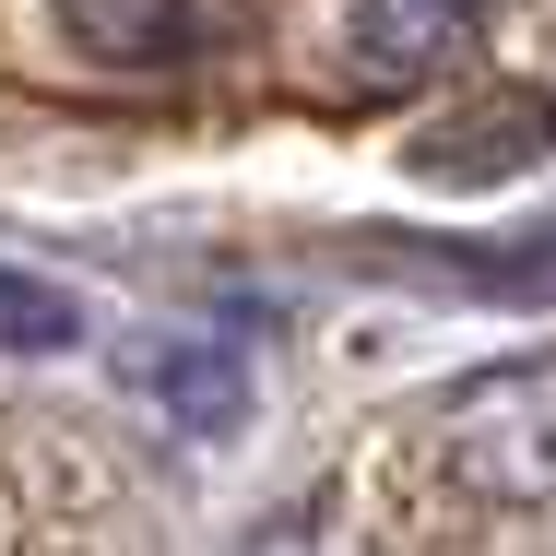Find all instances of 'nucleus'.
Returning a JSON list of instances; mask_svg holds the SVG:
<instances>
[{
  "mask_svg": "<svg viewBox=\"0 0 556 556\" xmlns=\"http://www.w3.org/2000/svg\"><path fill=\"white\" fill-rule=\"evenodd\" d=\"M130 391H142L154 415L202 427V439L249 415V379H237V355H225V343H142V355H130Z\"/></svg>",
  "mask_w": 556,
  "mask_h": 556,
  "instance_id": "obj_2",
  "label": "nucleus"
},
{
  "mask_svg": "<svg viewBox=\"0 0 556 556\" xmlns=\"http://www.w3.org/2000/svg\"><path fill=\"white\" fill-rule=\"evenodd\" d=\"M60 343H84V308L48 273H12L0 261V355H60Z\"/></svg>",
  "mask_w": 556,
  "mask_h": 556,
  "instance_id": "obj_5",
  "label": "nucleus"
},
{
  "mask_svg": "<svg viewBox=\"0 0 556 556\" xmlns=\"http://www.w3.org/2000/svg\"><path fill=\"white\" fill-rule=\"evenodd\" d=\"M473 24H485V0H355V60L391 72V84H415V72H439Z\"/></svg>",
  "mask_w": 556,
  "mask_h": 556,
  "instance_id": "obj_3",
  "label": "nucleus"
},
{
  "mask_svg": "<svg viewBox=\"0 0 556 556\" xmlns=\"http://www.w3.org/2000/svg\"><path fill=\"white\" fill-rule=\"evenodd\" d=\"M533 154H545V108H533V84H509L485 118L415 130V178H521Z\"/></svg>",
  "mask_w": 556,
  "mask_h": 556,
  "instance_id": "obj_1",
  "label": "nucleus"
},
{
  "mask_svg": "<svg viewBox=\"0 0 556 556\" xmlns=\"http://www.w3.org/2000/svg\"><path fill=\"white\" fill-rule=\"evenodd\" d=\"M60 24L96 60H178V48H202V0H60Z\"/></svg>",
  "mask_w": 556,
  "mask_h": 556,
  "instance_id": "obj_4",
  "label": "nucleus"
}]
</instances>
